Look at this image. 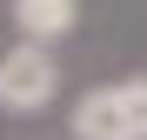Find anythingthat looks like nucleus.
Masks as SVG:
<instances>
[{"label": "nucleus", "instance_id": "f03ea898", "mask_svg": "<svg viewBox=\"0 0 147 140\" xmlns=\"http://www.w3.org/2000/svg\"><path fill=\"white\" fill-rule=\"evenodd\" d=\"M74 127H80L87 140H140L120 93H94V100H80V120H74Z\"/></svg>", "mask_w": 147, "mask_h": 140}, {"label": "nucleus", "instance_id": "7ed1b4c3", "mask_svg": "<svg viewBox=\"0 0 147 140\" xmlns=\"http://www.w3.org/2000/svg\"><path fill=\"white\" fill-rule=\"evenodd\" d=\"M13 20H20L34 40H54V33L74 27V0H13Z\"/></svg>", "mask_w": 147, "mask_h": 140}, {"label": "nucleus", "instance_id": "20e7f679", "mask_svg": "<svg viewBox=\"0 0 147 140\" xmlns=\"http://www.w3.org/2000/svg\"><path fill=\"white\" fill-rule=\"evenodd\" d=\"M120 100H127V113H134V133H147V80H127Z\"/></svg>", "mask_w": 147, "mask_h": 140}, {"label": "nucleus", "instance_id": "f257e3e1", "mask_svg": "<svg viewBox=\"0 0 147 140\" xmlns=\"http://www.w3.org/2000/svg\"><path fill=\"white\" fill-rule=\"evenodd\" d=\"M54 93V60L40 47H13L0 60V107H40Z\"/></svg>", "mask_w": 147, "mask_h": 140}]
</instances>
